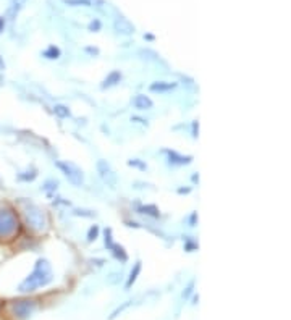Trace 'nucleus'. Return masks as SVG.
I'll return each instance as SVG.
<instances>
[{
	"label": "nucleus",
	"mask_w": 291,
	"mask_h": 320,
	"mask_svg": "<svg viewBox=\"0 0 291 320\" xmlns=\"http://www.w3.org/2000/svg\"><path fill=\"white\" fill-rule=\"evenodd\" d=\"M54 280L52 277V267L45 259H39L34 265V270L29 273V277H26L25 280L20 284L21 293H33L37 288L47 286V284Z\"/></svg>",
	"instance_id": "nucleus-1"
},
{
	"label": "nucleus",
	"mask_w": 291,
	"mask_h": 320,
	"mask_svg": "<svg viewBox=\"0 0 291 320\" xmlns=\"http://www.w3.org/2000/svg\"><path fill=\"white\" fill-rule=\"evenodd\" d=\"M23 217H25V223L28 226V230H31L34 233H42L47 228V217L42 209H39L34 204H26L23 207Z\"/></svg>",
	"instance_id": "nucleus-2"
},
{
	"label": "nucleus",
	"mask_w": 291,
	"mask_h": 320,
	"mask_svg": "<svg viewBox=\"0 0 291 320\" xmlns=\"http://www.w3.org/2000/svg\"><path fill=\"white\" fill-rule=\"evenodd\" d=\"M20 230V222L11 209H0V241L11 240Z\"/></svg>",
	"instance_id": "nucleus-3"
},
{
	"label": "nucleus",
	"mask_w": 291,
	"mask_h": 320,
	"mask_svg": "<svg viewBox=\"0 0 291 320\" xmlns=\"http://www.w3.org/2000/svg\"><path fill=\"white\" fill-rule=\"evenodd\" d=\"M55 167L60 170L65 177L68 178V181L74 184V186H81L84 181V175L83 172L79 170V168L76 165H73V164H70V162H63V160H58L55 162Z\"/></svg>",
	"instance_id": "nucleus-4"
},
{
	"label": "nucleus",
	"mask_w": 291,
	"mask_h": 320,
	"mask_svg": "<svg viewBox=\"0 0 291 320\" xmlns=\"http://www.w3.org/2000/svg\"><path fill=\"white\" fill-rule=\"evenodd\" d=\"M36 301L33 299H21V301H15L13 304L10 306L11 314L18 319V320H26L31 314L36 311Z\"/></svg>",
	"instance_id": "nucleus-5"
},
{
	"label": "nucleus",
	"mask_w": 291,
	"mask_h": 320,
	"mask_svg": "<svg viewBox=\"0 0 291 320\" xmlns=\"http://www.w3.org/2000/svg\"><path fill=\"white\" fill-rule=\"evenodd\" d=\"M97 173L104 183H106L109 188H115L118 184V177H116L115 170L112 168V165L109 164L107 160H97Z\"/></svg>",
	"instance_id": "nucleus-6"
},
{
	"label": "nucleus",
	"mask_w": 291,
	"mask_h": 320,
	"mask_svg": "<svg viewBox=\"0 0 291 320\" xmlns=\"http://www.w3.org/2000/svg\"><path fill=\"white\" fill-rule=\"evenodd\" d=\"M133 106L138 110H150L154 107V102L150 101L149 96L146 94H138L135 99H133Z\"/></svg>",
	"instance_id": "nucleus-7"
},
{
	"label": "nucleus",
	"mask_w": 291,
	"mask_h": 320,
	"mask_svg": "<svg viewBox=\"0 0 291 320\" xmlns=\"http://www.w3.org/2000/svg\"><path fill=\"white\" fill-rule=\"evenodd\" d=\"M168 162L173 165H188L191 164V160H193V157L189 155H180L177 152H173V150H168Z\"/></svg>",
	"instance_id": "nucleus-8"
},
{
	"label": "nucleus",
	"mask_w": 291,
	"mask_h": 320,
	"mask_svg": "<svg viewBox=\"0 0 291 320\" xmlns=\"http://www.w3.org/2000/svg\"><path fill=\"white\" fill-rule=\"evenodd\" d=\"M121 81V73L118 71V70H113V71H110L106 79L102 81V87L104 89H107V87H113L116 86Z\"/></svg>",
	"instance_id": "nucleus-9"
},
{
	"label": "nucleus",
	"mask_w": 291,
	"mask_h": 320,
	"mask_svg": "<svg viewBox=\"0 0 291 320\" xmlns=\"http://www.w3.org/2000/svg\"><path fill=\"white\" fill-rule=\"evenodd\" d=\"M177 87V83H167V81H155L149 86V89L152 92H168Z\"/></svg>",
	"instance_id": "nucleus-10"
},
{
	"label": "nucleus",
	"mask_w": 291,
	"mask_h": 320,
	"mask_svg": "<svg viewBox=\"0 0 291 320\" xmlns=\"http://www.w3.org/2000/svg\"><path fill=\"white\" fill-rule=\"evenodd\" d=\"M115 29L121 34H131L133 31H135V26L125 18H118L115 21Z\"/></svg>",
	"instance_id": "nucleus-11"
},
{
	"label": "nucleus",
	"mask_w": 291,
	"mask_h": 320,
	"mask_svg": "<svg viewBox=\"0 0 291 320\" xmlns=\"http://www.w3.org/2000/svg\"><path fill=\"white\" fill-rule=\"evenodd\" d=\"M139 272H141V262H136L135 267H133V270L130 273V277H128V280H126V289H130L133 284H135V282L138 280V275H139Z\"/></svg>",
	"instance_id": "nucleus-12"
},
{
	"label": "nucleus",
	"mask_w": 291,
	"mask_h": 320,
	"mask_svg": "<svg viewBox=\"0 0 291 320\" xmlns=\"http://www.w3.org/2000/svg\"><path fill=\"white\" fill-rule=\"evenodd\" d=\"M110 251H112V254H113L118 260H121V262H126V260H128V254L125 252L123 246H120V244H115V243H113L112 246H110Z\"/></svg>",
	"instance_id": "nucleus-13"
},
{
	"label": "nucleus",
	"mask_w": 291,
	"mask_h": 320,
	"mask_svg": "<svg viewBox=\"0 0 291 320\" xmlns=\"http://www.w3.org/2000/svg\"><path fill=\"white\" fill-rule=\"evenodd\" d=\"M139 213H144V215H149V217H160V212H159V209H157L155 206H141L139 207Z\"/></svg>",
	"instance_id": "nucleus-14"
},
{
	"label": "nucleus",
	"mask_w": 291,
	"mask_h": 320,
	"mask_svg": "<svg viewBox=\"0 0 291 320\" xmlns=\"http://www.w3.org/2000/svg\"><path fill=\"white\" fill-rule=\"evenodd\" d=\"M54 113L58 116V118H68L72 112H70V108L67 106H62V104H57L54 107Z\"/></svg>",
	"instance_id": "nucleus-15"
},
{
	"label": "nucleus",
	"mask_w": 291,
	"mask_h": 320,
	"mask_svg": "<svg viewBox=\"0 0 291 320\" xmlns=\"http://www.w3.org/2000/svg\"><path fill=\"white\" fill-rule=\"evenodd\" d=\"M37 177V172L34 170V168H31V170H28V172H23L18 175V179L20 181H33L34 178Z\"/></svg>",
	"instance_id": "nucleus-16"
},
{
	"label": "nucleus",
	"mask_w": 291,
	"mask_h": 320,
	"mask_svg": "<svg viewBox=\"0 0 291 320\" xmlns=\"http://www.w3.org/2000/svg\"><path fill=\"white\" fill-rule=\"evenodd\" d=\"M44 57H47L50 58V60H55V58L60 57V49L55 47V45H50V47L44 52Z\"/></svg>",
	"instance_id": "nucleus-17"
},
{
	"label": "nucleus",
	"mask_w": 291,
	"mask_h": 320,
	"mask_svg": "<svg viewBox=\"0 0 291 320\" xmlns=\"http://www.w3.org/2000/svg\"><path fill=\"white\" fill-rule=\"evenodd\" d=\"M25 2H26V0H11V7L8 10V16H15V13L23 7V3H25Z\"/></svg>",
	"instance_id": "nucleus-18"
},
{
	"label": "nucleus",
	"mask_w": 291,
	"mask_h": 320,
	"mask_svg": "<svg viewBox=\"0 0 291 320\" xmlns=\"http://www.w3.org/2000/svg\"><path fill=\"white\" fill-rule=\"evenodd\" d=\"M97 236H99V226L97 225L91 226L89 231H87V241H94L97 240Z\"/></svg>",
	"instance_id": "nucleus-19"
},
{
	"label": "nucleus",
	"mask_w": 291,
	"mask_h": 320,
	"mask_svg": "<svg viewBox=\"0 0 291 320\" xmlns=\"http://www.w3.org/2000/svg\"><path fill=\"white\" fill-rule=\"evenodd\" d=\"M131 302H133V301H126V302H125V304H123V306H120V307H116V309L113 311V314H112V316H110V320H113L115 317H118V314H121V312H123V311L126 309V307H128V306H130V304H131Z\"/></svg>",
	"instance_id": "nucleus-20"
},
{
	"label": "nucleus",
	"mask_w": 291,
	"mask_h": 320,
	"mask_svg": "<svg viewBox=\"0 0 291 320\" xmlns=\"http://www.w3.org/2000/svg\"><path fill=\"white\" fill-rule=\"evenodd\" d=\"M128 165H130V167H138V168H143V170H146V168H147V167H146V164H143V162H139L138 159H133V160H130V162H128Z\"/></svg>",
	"instance_id": "nucleus-21"
},
{
	"label": "nucleus",
	"mask_w": 291,
	"mask_h": 320,
	"mask_svg": "<svg viewBox=\"0 0 291 320\" xmlns=\"http://www.w3.org/2000/svg\"><path fill=\"white\" fill-rule=\"evenodd\" d=\"M113 244L112 241V230H106V246L110 249V246Z\"/></svg>",
	"instance_id": "nucleus-22"
},
{
	"label": "nucleus",
	"mask_w": 291,
	"mask_h": 320,
	"mask_svg": "<svg viewBox=\"0 0 291 320\" xmlns=\"http://www.w3.org/2000/svg\"><path fill=\"white\" fill-rule=\"evenodd\" d=\"M193 286H194V282H191L189 284H188V288H186V291H183V298L186 299L188 296L193 293Z\"/></svg>",
	"instance_id": "nucleus-23"
},
{
	"label": "nucleus",
	"mask_w": 291,
	"mask_h": 320,
	"mask_svg": "<svg viewBox=\"0 0 291 320\" xmlns=\"http://www.w3.org/2000/svg\"><path fill=\"white\" fill-rule=\"evenodd\" d=\"M120 273H112V275H110V278H109V283H118L120 282Z\"/></svg>",
	"instance_id": "nucleus-24"
},
{
	"label": "nucleus",
	"mask_w": 291,
	"mask_h": 320,
	"mask_svg": "<svg viewBox=\"0 0 291 320\" xmlns=\"http://www.w3.org/2000/svg\"><path fill=\"white\" fill-rule=\"evenodd\" d=\"M68 3H74V5H89L87 0H67Z\"/></svg>",
	"instance_id": "nucleus-25"
},
{
	"label": "nucleus",
	"mask_w": 291,
	"mask_h": 320,
	"mask_svg": "<svg viewBox=\"0 0 291 320\" xmlns=\"http://www.w3.org/2000/svg\"><path fill=\"white\" fill-rule=\"evenodd\" d=\"M89 28L92 29V31H94V29H99V28H101V23H99V21L91 23V26H89Z\"/></svg>",
	"instance_id": "nucleus-26"
},
{
	"label": "nucleus",
	"mask_w": 291,
	"mask_h": 320,
	"mask_svg": "<svg viewBox=\"0 0 291 320\" xmlns=\"http://www.w3.org/2000/svg\"><path fill=\"white\" fill-rule=\"evenodd\" d=\"M3 28H5V18L3 16H0V33L3 31Z\"/></svg>",
	"instance_id": "nucleus-27"
},
{
	"label": "nucleus",
	"mask_w": 291,
	"mask_h": 320,
	"mask_svg": "<svg viewBox=\"0 0 291 320\" xmlns=\"http://www.w3.org/2000/svg\"><path fill=\"white\" fill-rule=\"evenodd\" d=\"M5 70V60H3V57L0 55V71H3Z\"/></svg>",
	"instance_id": "nucleus-28"
},
{
	"label": "nucleus",
	"mask_w": 291,
	"mask_h": 320,
	"mask_svg": "<svg viewBox=\"0 0 291 320\" xmlns=\"http://www.w3.org/2000/svg\"><path fill=\"white\" fill-rule=\"evenodd\" d=\"M178 193H180V194H183V193H189V189H178Z\"/></svg>",
	"instance_id": "nucleus-29"
}]
</instances>
